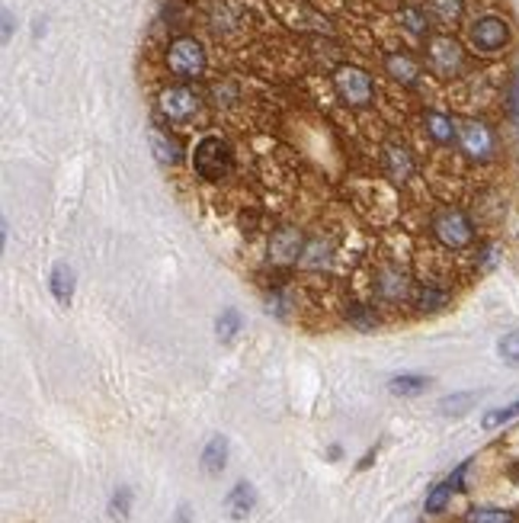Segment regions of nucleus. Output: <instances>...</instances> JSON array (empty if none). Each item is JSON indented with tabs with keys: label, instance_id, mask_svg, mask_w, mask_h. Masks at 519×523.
I'll return each instance as SVG.
<instances>
[{
	"label": "nucleus",
	"instance_id": "obj_1",
	"mask_svg": "<svg viewBox=\"0 0 519 523\" xmlns=\"http://www.w3.org/2000/svg\"><path fill=\"white\" fill-rule=\"evenodd\" d=\"M193 170L205 184H222L235 170V148L222 136H205L193 148Z\"/></svg>",
	"mask_w": 519,
	"mask_h": 523
},
{
	"label": "nucleus",
	"instance_id": "obj_2",
	"mask_svg": "<svg viewBox=\"0 0 519 523\" xmlns=\"http://www.w3.org/2000/svg\"><path fill=\"white\" fill-rule=\"evenodd\" d=\"M430 231L433 238H436V245L445 247V251H468L474 245V238H478L472 218L462 209H455V206H445V209L433 212Z\"/></svg>",
	"mask_w": 519,
	"mask_h": 523
},
{
	"label": "nucleus",
	"instance_id": "obj_3",
	"mask_svg": "<svg viewBox=\"0 0 519 523\" xmlns=\"http://www.w3.org/2000/svg\"><path fill=\"white\" fill-rule=\"evenodd\" d=\"M205 65H209V58H205V45L199 39H193V35H180V39L170 42V48H167L170 75L183 77V81H193V77L203 75Z\"/></svg>",
	"mask_w": 519,
	"mask_h": 523
},
{
	"label": "nucleus",
	"instance_id": "obj_4",
	"mask_svg": "<svg viewBox=\"0 0 519 523\" xmlns=\"http://www.w3.org/2000/svg\"><path fill=\"white\" fill-rule=\"evenodd\" d=\"M510 39H513L510 23H506L504 16H497V14L478 16V20L468 26V42H472V48H474V52H481V55L504 52V48L510 45Z\"/></svg>",
	"mask_w": 519,
	"mask_h": 523
},
{
	"label": "nucleus",
	"instance_id": "obj_5",
	"mask_svg": "<svg viewBox=\"0 0 519 523\" xmlns=\"http://www.w3.org/2000/svg\"><path fill=\"white\" fill-rule=\"evenodd\" d=\"M334 90H337L346 106L363 109L369 106L372 96H375V81H372L369 71L356 68V65H340V68L334 71Z\"/></svg>",
	"mask_w": 519,
	"mask_h": 523
},
{
	"label": "nucleus",
	"instance_id": "obj_6",
	"mask_svg": "<svg viewBox=\"0 0 519 523\" xmlns=\"http://www.w3.org/2000/svg\"><path fill=\"white\" fill-rule=\"evenodd\" d=\"M414 289L417 286L411 283V273L401 270V267H382L372 279V296L384 306H401V302L414 299Z\"/></svg>",
	"mask_w": 519,
	"mask_h": 523
},
{
	"label": "nucleus",
	"instance_id": "obj_7",
	"mask_svg": "<svg viewBox=\"0 0 519 523\" xmlns=\"http://www.w3.org/2000/svg\"><path fill=\"white\" fill-rule=\"evenodd\" d=\"M426 62L436 75L443 77H452L459 75L465 68V52H462L459 39H452V35H433L426 42Z\"/></svg>",
	"mask_w": 519,
	"mask_h": 523
},
{
	"label": "nucleus",
	"instance_id": "obj_8",
	"mask_svg": "<svg viewBox=\"0 0 519 523\" xmlns=\"http://www.w3.org/2000/svg\"><path fill=\"white\" fill-rule=\"evenodd\" d=\"M199 96L196 90L183 87V84H174V87H164L161 94H157V109H161L164 119H170V123H189L193 116L199 113Z\"/></svg>",
	"mask_w": 519,
	"mask_h": 523
},
{
	"label": "nucleus",
	"instance_id": "obj_9",
	"mask_svg": "<svg viewBox=\"0 0 519 523\" xmlns=\"http://www.w3.org/2000/svg\"><path fill=\"white\" fill-rule=\"evenodd\" d=\"M459 145L472 161H487L497 151V138H494L491 126L481 119H462L459 123Z\"/></svg>",
	"mask_w": 519,
	"mask_h": 523
},
{
	"label": "nucleus",
	"instance_id": "obj_10",
	"mask_svg": "<svg viewBox=\"0 0 519 523\" xmlns=\"http://www.w3.org/2000/svg\"><path fill=\"white\" fill-rule=\"evenodd\" d=\"M302 251H304V238H302V231H298V225H279V228L273 231L270 260L276 267H292V264L298 267Z\"/></svg>",
	"mask_w": 519,
	"mask_h": 523
},
{
	"label": "nucleus",
	"instance_id": "obj_11",
	"mask_svg": "<svg viewBox=\"0 0 519 523\" xmlns=\"http://www.w3.org/2000/svg\"><path fill=\"white\" fill-rule=\"evenodd\" d=\"M382 167H384V174H388L392 180H398V184H407V180L414 177L417 164H414V155L404 148V145L384 142L382 145Z\"/></svg>",
	"mask_w": 519,
	"mask_h": 523
},
{
	"label": "nucleus",
	"instance_id": "obj_12",
	"mask_svg": "<svg viewBox=\"0 0 519 523\" xmlns=\"http://www.w3.org/2000/svg\"><path fill=\"white\" fill-rule=\"evenodd\" d=\"M424 129L436 145L459 142V123H455L452 116L439 113V109H426V113H424Z\"/></svg>",
	"mask_w": 519,
	"mask_h": 523
},
{
	"label": "nucleus",
	"instance_id": "obj_13",
	"mask_svg": "<svg viewBox=\"0 0 519 523\" xmlns=\"http://www.w3.org/2000/svg\"><path fill=\"white\" fill-rule=\"evenodd\" d=\"M384 71L394 77L398 84H417L420 81V65H417V58H411L407 52H392V55H384Z\"/></svg>",
	"mask_w": 519,
	"mask_h": 523
},
{
	"label": "nucleus",
	"instance_id": "obj_14",
	"mask_svg": "<svg viewBox=\"0 0 519 523\" xmlns=\"http://www.w3.org/2000/svg\"><path fill=\"white\" fill-rule=\"evenodd\" d=\"M449 299H452V293L449 289H443V286H436V283H420L417 289H414V308L417 312H439V308H445L449 306Z\"/></svg>",
	"mask_w": 519,
	"mask_h": 523
},
{
	"label": "nucleus",
	"instance_id": "obj_15",
	"mask_svg": "<svg viewBox=\"0 0 519 523\" xmlns=\"http://www.w3.org/2000/svg\"><path fill=\"white\" fill-rule=\"evenodd\" d=\"M151 145H155L157 161L167 164V167H176V164L183 161V145H176L174 138L161 129V126H155V129H151Z\"/></svg>",
	"mask_w": 519,
	"mask_h": 523
},
{
	"label": "nucleus",
	"instance_id": "obj_16",
	"mask_svg": "<svg viewBox=\"0 0 519 523\" xmlns=\"http://www.w3.org/2000/svg\"><path fill=\"white\" fill-rule=\"evenodd\" d=\"M225 462H228V440L225 437H212L203 449V472L205 476H222Z\"/></svg>",
	"mask_w": 519,
	"mask_h": 523
},
{
	"label": "nucleus",
	"instance_id": "obj_17",
	"mask_svg": "<svg viewBox=\"0 0 519 523\" xmlns=\"http://www.w3.org/2000/svg\"><path fill=\"white\" fill-rule=\"evenodd\" d=\"M254 501H256L254 488H250L247 482H237L235 488L228 491V498H225V508H228V514L235 517V520H244V517L254 510Z\"/></svg>",
	"mask_w": 519,
	"mask_h": 523
},
{
	"label": "nucleus",
	"instance_id": "obj_18",
	"mask_svg": "<svg viewBox=\"0 0 519 523\" xmlns=\"http://www.w3.org/2000/svg\"><path fill=\"white\" fill-rule=\"evenodd\" d=\"M426 14L443 23V26H452L465 14V0H426Z\"/></svg>",
	"mask_w": 519,
	"mask_h": 523
},
{
	"label": "nucleus",
	"instance_id": "obj_19",
	"mask_svg": "<svg viewBox=\"0 0 519 523\" xmlns=\"http://www.w3.org/2000/svg\"><path fill=\"white\" fill-rule=\"evenodd\" d=\"M52 296L61 302V306H68L71 296H75V270H71L68 264L52 267Z\"/></svg>",
	"mask_w": 519,
	"mask_h": 523
},
{
	"label": "nucleus",
	"instance_id": "obj_20",
	"mask_svg": "<svg viewBox=\"0 0 519 523\" xmlns=\"http://www.w3.org/2000/svg\"><path fill=\"white\" fill-rule=\"evenodd\" d=\"M426 386H430V379H426V376H417V373L394 376V379L388 382V388H392L394 395H401V398H414V395L426 392Z\"/></svg>",
	"mask_w": 519,
	"mask_h": 523
},
{
	"label": "nucleus",
	"instance_id": "obj_21",
	"mask_svg": "<svg viewBox=\"0 0 519 523\" xmlns=\"http://www.w3.org/2000/svg\"><path fill=\"white\" fill-rule=\"evenodd\" d=\"M398 20H401V26H404L411 35H417V39L430 33V16H426V10H420V7H404L398 14Z\"/></svg>",
	"mask_w": 519,
	"mask_h": 523
},
{
	"label": "nucleus",
	"instance_id": "obj_22",
	"mask_svg": "<svg viewBox=\"0 0 519 523\" xmlns=\"http://www.w3.org/2000/svg\"><path fill=\"white\" fill-rule=\"evenodd\" d=\"M452 491H459V485L452 482V476L445 478V482H439L436 488L426 495V514H439V510H445V504H449Z\"/></svg>",
	"mask_w": 519,
	"mask_h": 523
},
{
	"label": "nucleus",
	"instance_id": "obj_23",
	"mask_svg": "<svg viewBox=\"0 0 519 523\" xmlns=\"http://www.w3.org/2000/svg\"><path fill=\"white\" fill-rule=\"evenodd\" d=\"M513 417H519V398L513 401V405H504V408L487 411V415H484V421H481V427H484V430L504 427V424H510Z\"/></svg>",
	"mask_w": 519,
	"mask_h": 523
},
{
	"label": "nucleus",
	"instance_id": "obj_24",
	"mask_svg": "<svg viewBox=\"0 0 519 523\" xmlns=\"http://www.w3.org/2000/svg\"><path fill=\"white\" fill-rule=\"evenodd\" d=\"M218 340L222 344H231V340L237 337V331H241V315L235 312V308H228V312H222V318H218Z\"/></svg>",
	"mask_w": 519,
	"mask_h": 523
},
{
	"label": "nucleus",
	"instance_id": "obj_25",
	"mask_svg": "<svg viewBox=\"0 0 519 523\" xmlns=\"http://www.w3.org/2000/svg\"><path fill=\"white\" fill-rule=\"evenodd\" d=\"M497 354L504 363H513V367H519V331H510L504 334V337L497 340Z\"/></svg>",
	"mask_w": 519,
	"mask_h": 523
},
{
	"label": "nucleus",
	"instance_id": "obj_26",
	"mask_svg": "<svg viewBox=\"0 0 519 523\" xmlns=\"http://www.w3.org/2000/svg\"><path fill=\"white\" fill-rule=\"evenodd\" d=\"M468 523H513V514L494 510V508H478L468 514Z\"/></svg>",
	"mask_w": 519,
	"mask_h": 523
},
{
	"label": "nucleus",
	"instance_id": "obj_27",
	"mask_svg": "<svg viewBox=\"0 0 519 523\" xmlns=\"http://www.w3.org/2000/svg\"><path fill=\"white\" fill-rule=\"evenodd\" d=\"M128 504H132V491L119 488V491L113 495V514H115V517H128Z\"/></svg>",
	"mask_w": 519,
	"mask_h": 523
},
{
	"label": "nucleus",
	"instance_id": "obj_28",
	"mask_svg": "<svg viewBox=\"0 0 519 523\" xmlns=\"http://www.w3.org/2000/svg\"><path fill=\"white\" fill-rule=\"evenodd\" d=\"M468 405H472V395H455V398L443 401V411L445 415H459V411H465Z\"/></svg>",
	"mask_w": 519,
	"mask_h": 523
},
{
	"label": "nucleus",
	"instance_id": "obj_29",
	"mask_svg": "<svg viewBox=\"0 0 519 523\" xmlns=\"http://www.w3.org/2000/svg\"><path fill=\"white\" fill-rule=\"evenodd\" d=\"M513 100L519 103V77H516V84H513Z\"/></svg>",
	"mask_w": 519,
	"mask_h": 523
}]
</instances>
